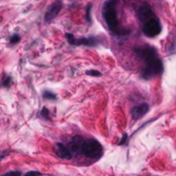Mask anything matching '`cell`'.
I'll use <instances>...</instances> for the list:
<instances>
[{"mask_svg": "<svg viewBox=\"0 0 176 176\" xmlns=\"http://www.w3.org/2000/svg\"><path fill=\"white\" fill-rule=\"evenodd\" d=\"M42 173L41 172H38V171H28L27 173H25L24 176H41Z\"/></svg>", "mask_w": 176, "mask_h": 176, "instance_id": "16", "label": "cell"}, {"mask_svg": "<svg viewBox=\"0 0 176 176\" xmlns=\"http://www.w3.org/2000/svg\"><path fill=\"white\" fill-rule=\"evenodd\" d=\"M137 17L141 22L142 33L148 37L154 38L162 32V25L160 20L154 12L151 6L148 3H143L137 11Z\"/></svg>", "mask_w": 176, "mask_h": 176, "instance_id": "2", "label": "cell"}, {"mask_svg": "<svg viewBox=\"0 0 176 176\" xmlns=\"http://www.w3.org/2000/svg\"><path fill=\"white\" fill-rule=\"evenodd\" d=\"M128 143V134H124V136L121 137V140L118 142V145H125Z\"/></svg>", "mask_w": 176, "mask_h": 176, "instance_id": "18", "label": "cell"}, {"mask_svg": "<svg viewBox=\"0 0 176 176\" xmlns=\"http://www.w3.org/2000/svg\"><path fill=\"white\" fill-rule=\"evenodd\" d=\"M22 173L20 171H9L7 173L3 174L2 176H21Z\"/></svg>", "mask_w": 176, "mask_h": 176, "instance_id": "17", "label": "cell"}, {"mask_svg": "<svg viewBox=\"0 0 176 176\" xmlns=\"http://www.w3.org/2000/svg\"><path fill=\"white\" fill-rule=\"evenodd\" d=\"M93 3H88L86 7V20L89 24H92V18H91V11H92Z\"/></svg>", "mask_w": 176, "mask_h": 176, "instance_id": "12", "label": "cell"}, {"mask_svg": "<svg viewBox=\"0 0 176 176\" xmlns=\"http://www.w3.org/2000/svg\"><path fill=\"white\" fill-rule=\"evenodd\" d=\"M12 83V77L11 75H8V74L3 73L1 83H0V87L5 88V89H8V88H11Z\"/></svg>", "mask_w": 176, "mask_h": 176, "instance_id": "10", "label": "cell"}, {"mask_svg": "<svg viewBox=\"0 0 176 176\" xmlns=\"http://www.w3.org/2000/svg\"><path fill=\"white\" fill-rule=\"evenodd\" d=\"M55 153L59 158L63 159V160H71L72 157H73L72 154H71V151L69 150L68 146L64 145L63 143H61V142L56 143V145H55Z\"/></svg>", "mask_w": 176, "mask_h": 176, "instance_id": "9", "label": "cell"}, {"mask_svg": "<svg viewBox=\"0 0 176 176\" xmlns=\"http://www.w3.org/2000/svg\"><path fill=\"white\" fill-rule=\"evenodd\" d=\"M148 110H150V105H148L147 103L143 102V103L138 104V105L132 108L131 110L132 117H133V120L135 121L140 120L141 117H143L145 114L148 112Z\"/></svg>", "mask_w": 176, "mask_h": 176, "instance_id": "7", "label": "cell"}, {"mask_svg": "<svg viewBox=\"0 0 176 176\" xmlns=\"http://www.w3.org/2000/svg\"><path fill=\"white\" fill-rule=\"evenodd\" d=\"M20 41H21V36L19 34H17V33L12 34L11 36V38H9V45H15L17 43H19Z\"/></svg>", "mask_w": 176, "mask_h": 176, "instance_id": "14", "label": "cell"}, {"mask_svg": "<svg viewBox=\"0 0 176 176\" xmlns=\"http://www.w3.org/2000/svg\"><path fill=\"white\" fill-rule=\"evenodd\" d=\"M84 138L80 135H76L71 138V140L69 142V150L71 151V154H82V146L83 143Z\"/></svg>", "mask_w": 176, "mask_h": 176, "instance_id": "8", "label": "cell"}, {"mask_svg": "<svg viewBox=\"0 0 176 176\" xmlns=\"http://www.w3.org/2000/svg\"><path fill=\"white\" fill-rule=\"evenodd\" d=\"M39 117L41 118H43V120H45V121L50 120V110L47 109L45 106L42 107L41 110H40V112H39Z\"/></svg>", "mask_w": 176, "mask_h": 176, "instance_id": "13", "label": "cell"}, {"mask_svg": "<svg viewBox=\"0 0 176 176\" xmlns=\"http://www.w3.org/2000/svg\"><path fill=\"white\" fill-rule=\"evenodd\" d=\"M42 98L45 100H50V101H56L58 98H57V95L55 93H53L52 91L49 90H45L42 92Z\"/></svg>", "mask_w": 176, "mask_h": 176, "instance_id": "11", "label": "cell"}, {"mask_svg": "<svg viewBox=\"0 0 176 176\" xmlns=\"http://www.w3.org/2000/svg\"><path fill=\"white\" fill-rule=\"evenodd\" d=\"M134 53L144 62V67L141 70L142 79L150 80L163 74L164 64L155 47L151 45L138 46L134 49Z\"/></svg>", "mask_w": 176, "mask_h": 176, "instance_id": "1", "label": "cell"}, {"mask_svg": "<svg viewBox=\"0 0 176 176\" xmlns=\"http://www.w3.org/2000/svg\"><path fill=\"white\" fill-rule=\"evenodd\" d=\"M63 8V2L61 1V0H57L54 3H52L49 8H47V11L45 15V22L46 24H50V22H53L54 20H55L58 15L60 13V12L62 11Z\"/></svg>", "mask_w": 176, "mask_h": 176, "instance_id": "6", "label": "cell"}, {"mask_svg": "<svg viewBox=\"0 0 176 176\" xmlns=\"http://www.w3.org/2000/svg\"><path fill=\"white\" fill-rule=\"evenodd\" d=\"M82 154L91 160H99L103 155V146L94 138L84 139L82 146Z\"/></svg>", "mask_w": 176, "mask_h": 176, "instance_id": "4", "label": "cell"}, {"mask_svg": "<svg viewBox=\"0 0 176 176\" xmlns=\"http://www.w3.org/2000/svg\"><path fill=\"white\" fill-rule=\"evenodd\" d=\"M86 74L87 75H90V76H95V77H100L102 75V73L98 70H94V69H91V70H87L86 71Z\"/></svg>", "mask_w": 176, "mask_h": 176, "instance_id": "15", "label": "cell"}, {"mask_svg": "<svg viewBox=\"0 0 176 176\" xmlns=\"http://www.w3.org/2000/svg\"><path fill=\"white\" fill-rule=\"evenodd\" d=\"M65 37L68 41L69 45H84L89 47H96L100 45V40L96 36H90V37H83V38H76L72 33L67 32L65 33Z\"/></svg>", "mask_w": 176, "mask_h": 176, "instance_id": "5", "label": "cell"}, {"mask_svg": "<svg viewBox=\"0 0 176 176\" xmlns=\"http://www.w3.org/2000/svg\"><path fill=\"white\" fill-rule=\"evenodd\" d=\"M8 153H7V151H3V153L1 154V155H0V162H1L2 160H3V158H4L5 157V155H7Z\"/></svg>", "mask_w": 176, "mask_h": 176, "instance_id": "19", "label": "cell"}, {"mask_svg": "<svg viewBox=\"0 0 176 176\" xmlns=\"http://www.w3.org/2000/svg\"><path fill=\"white\" fill-rule=\"evenodd\" d=\"M117 0H106L102 6V17L106 26L111 34L116 36H127L131 33V30L124 28L117 19Z\"/></svg>", "mask_w": 176, "mask_h": 176, "instance_id": "3", "label": "cell"}]
</instances>
